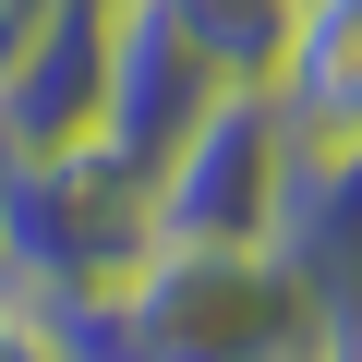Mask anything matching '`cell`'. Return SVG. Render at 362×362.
<instances>
[{"label":"cell","instance_id":"cell-1","mask_svg":"<svg viewBox=\"0 0 362 362\" xmlns=\"http://www.w3.org/2000/svg\"><path fill=\"white\" fill-rule=\"evenodd\" d=\"M326 314L278 242H157L121 278V362H314Z\"/></svg>","mask_w":362,"mask_h":362},{"label":"cell","instance_id":"cell-2","mask_svg":"<svg viewBox=\"0 0 362 362\" xmlns=\"http://www.w3.org/2000/svg\"><path fill=\"white\" fill-rule=\"evenodd\" d=\"M145 254H157V218L121 157H97V145L13 157L0 145V278H13V302H97Z\"/></svg>","mask_w":362,"mask_h":362},{"label":"cell","instance_id":"cell-3","mask_svg":"<svg viewBox=\"0 0 362 362\" xmlns=\"http://www.w3.org/2000/svg\"><path fill=\"white\" fill-rule=\"evenodd\" d=\"M290 169H302V133L266 85H230L194 133H181L145 181V218L157 242H278L290 218Z\"/></svg>","mask_w":362,"mask_h":362},{"label":"cell","instance_id":"cell-4","mask_svg":"<svg viewBox=\"0 0 362 362\" xmlns=\"http://www.w3.org/2000/svg\"><path fill=\"white\" fill-rule=\"evenodd\" d=\"M242 73L218 61V37L181 13V0H121L109 37V109H97V157H121L133 181H157V157L194 133Z\"/></svg>","mask_w":362,"mask_h":362},{"label":"cell","instance_id":"cell-5","mask_svg":"<svg viewBox=\"0 0 362 362\" xmlns=\"http://www.w3.org/2000/svg\"><path fill=\"white\" fill-rule=\"evenodd\" d=\"M109 37H121V0H49V25L25 37V61L0 73V145H13V157L97 145V109H109Z\"/></svg>","mask_w":362,"mask_h":362},{"label":"cell","instance_id":"cell-6","mask_svg":"<svg viewBox=\"0 0 362 362\" xmlns=\"http://www.w3.org/2000/svg\"><path fill=\"white\" fill-rule=\"evenodd\" d=\"M278 254H290V278L314 290L326 326H362V145H338V157L302 145V169H290V218H278Z\"/></svg>","mask_w":362,"mask_h":362},{"label":"cell","instance_id":"cell-7","mask_svg":"<svg viewBox=\"0 0 362 362\" xmlns=\"http://www.w3.org/2000/svg\"><path fill=\"white\" fill-rule=\"evenodd\" d=\"M266 97L290 109V133L314 157L362 145V0H290V37H278Z\"/></svg>","mask_w":362,"mask_h":362},{"label":"cell","instance_id":"cell-8","mask_svg":"<svg viewBox=\"0 0 362 362\" xmlns=\"http://www.w3.org/2000/svg\"><path fill=\"white\" fill-rule=\"evenodd\" d=\"M37 25H49V0H0V73L25 61V37H37Z\"/></svg>","mask_w":362,"mask_h":362},{"label":"cell","instance_id":"cell-9","mask_svg":"<svg viewBox=\"0 0 362 362\" xmlns=\"http://www.w3.org/2000/svg\"><path fill=\"white\" fill-rule=\"evenodd\" d=\"M314 362H362V326H326V350Z\"/></svg>","mask_w":362,"mask_h":362},{"label":"cell","instance_id":"cell-10","mask_svg":"<svg viewBox=\"0 0 362 362\" xmlns=\"http://www.w3.org/2000/svg\"><path fill=\"white\" fill-rule=\"evenodd\" d=\"M13 326H25V302H13V278H0V350H13Z\"/></svg>","mask_w":362,"mask_h":362}]
</instances>
